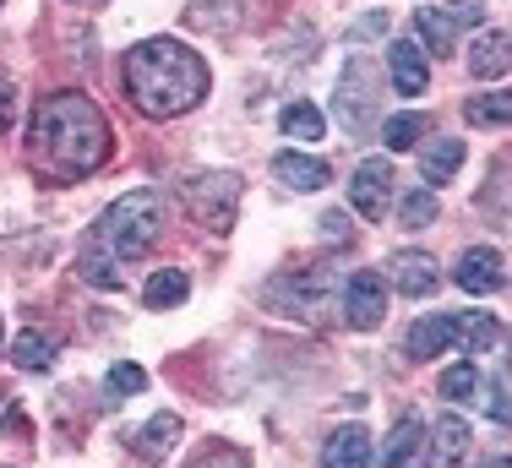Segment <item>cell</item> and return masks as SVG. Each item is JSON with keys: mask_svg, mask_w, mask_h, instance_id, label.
I'll return each mask as SVG.
<instances>
[{"mask_svg": "<svg viewBox=\"0 0 512 468\" xmlns=\"http://www.w3.org/2000/svg\"><path fill=\"white\" fill-rule=\"evenodd\" d=\"M480 392H485L480 365H453V371L442 376V398L447 403H469V398H480Z\"/></svg>", "mask_w": 512, "mask_h": 468, "instance_id": "26", "label": "cell"}, {"mask_svg": "<svg viewBox=\"0 0 512 468\" xmlns=\"http://www.w3.org/2000/svg\"><path fill=\"white\" fill-rule=\"evenodd\" d=\"M218 11H240V0H197L191 6V28H207V33H229L235 22L218 17Z\"/></svg>", "mask_w": 512, "mask_h": 468, "instance_id": "30", "label": "cell"}, {"mask_svg": "<svg viewBox=\"0 0 512 468\" xmlns=\"http://www.w3.org/2000/svg\"><path fill=\"white\" fill-rule=\"evenodd\" d=\"M180 202H186V213L197 218L207 234H229L235 207H240V175H229V169H207V175H197L186 191H180Z\"/></svg>", "mask_w": 512, "mask_h": 468, "instance_id": "4", "label": "cell"}, {"mask_svg": "<svg viewBox=\"0 0 512 468\" xmlns=\"http://www.w3.org/2000/svg\"><path fill=\"white\" fill-rule=\"evenodd\" d=\"M11 360H17L22 371H50V365H55V343L39 338V332H17V338H11Z\"/></svg>", "mask_w": 512, "mask_h": 468, "instance_id": "24", "label": "cell"}, {"mask_svg": "<svg viewBox=\"0 0 512 468\" xmlns=\"http://www.w3.org/2000/svg\"><path fill=\"white\" fill-rule=\"evenodd\" d=\"M207 60L180 39H142L126 55V93L131 109L148 120H175L207 98Z\"/></svg>", "mask_w": 512, "mask_h": 468, "instance_id": "2", "label": "cell"}, {"mask_svg": "<svg viewBox=\"0 0 512 468\" xmlns=\"http://www.w3.org/2000/svg\"><path fill=\"white\" fill-rule=\"evenodd\" d=\"M469 452V425L458 414H442L431 425V441H420V468H458Z\"/></svg>", "mask_w": 512, "mask_h": 468, "instance_id": "8", "label": "cell"}, {"mask_svg": "<svg viewBox=\"0 0 512 468\" xmlns=\"http://www.w3.org/2000/svg\"><path fill=\"white\" fill-rule=\"evenodd\" d=\"M349 207H355L365 224L387 218V207H393V164H387V158H365L355 169V180H349Z\"/></svg>", "mask_w": 512, "mask_h": 468, "instance_id": "5", "label": "cell"}, {"mask_svg": "<svg viewBox=\"0 0 512 468\" xmlns=\"http://www.w3.org/2000/svg\"><path fill=\"white\" fill-rule=\"evenodd\" d=\"M453 278H458V289H469V294H496L507 283V256L491 251V245H474V251H463Z\"/></svg>", "mask_w": 512, "mask_h": 468, "instance_id": "10", "label": "cell"}, {"mask_svg": "<svg viewBox=\"0 0 512 468\" xmlns=\"http://www.w3.org/2000/svg\"><path fill=\"white\" fill-rule=\"evenodd\" d=\"M104 387H109V398H131V392L148 387V371H142V365H126V360H120V365H109V381H104Z\"/></svg>", "mask_w": 512, "mask_h": 468, "instance_id": "32", "label": "cell"}, {"mask_svg": "<svg viewBox=\"0 0 512 468\" xmlns=\"http://www.w3.org/2000/svg\"><path fill=\"white\" fill-rule=\"evenodd\" d=\"M284 283H295V289H300V300L284 305L289 316H316V311H322V294H327V273H322V267H316V273H289Z\"/></svg>", "mask_w": 512, "mask_h": 468, "instance_id": "25", "label": "cell"}, {"mask_svg": "<svg viewBox=\"0 0 512 468\" xmlns=\"http://www.w3.org/2000/svg\"><path fill=\"white\" fill-rule=\"evenodd\" d=\"M387 71H393V88L404 98H420L425 88H431V66H425L420 44L414 39H393L387 44Z\"/></svg>", "mask_w": 512, "mask_h": 468, "instance_id": "11", "label": "cell"}, {"mask_svg": "<svg viewBox=\"0 0 512 468\" xmlns=\"http://www.w3.org/2000/svg\"><path fill=\"white\" fill-rule=\"evenodd\" d=\"M338 120H344L349 137H360L371 126V66L365 60H355L344 71V82H338Z\"/></svg>", "mask_w": 512, "mask_h": 468, "instance_id": "7", "label": "cell"}, {"mask_svg": "<svg viewBox=\"0 0 512 468\" xmlns=\"http://www.w3.org/2000/svg\"><path fill=\"white\" fill-rule=\"evenodd\" d=\"M6 409H11V403H6V398H0V425H6Z\"/></svg>", "mask_w": 512, "mask_h": 468, "instance_id": "36", "label": "cell"}, {"mask_svg": "<svg viewBox=\"0 0 512 468\" xmlns=\"http://www.w3.org/2000/svg\"><path fill=\"white\" fill-rule=\"evenodd\" d=\"M414 33H420L425 49H431V55H442V60L458 49V22L447 17V11H436V6H420V11H414Z\"/></svg>", "mask_w": 512, "mask_h": 468, "instance_id": "17", "label": "cell"}, {"mask_svg": "<svg viewBox=\"0 0 512 468\" xmlns=\"http://www.w3.org/2000/svg\"><path fill=\"white\" fill-rule=\"evenodd\" d=\"M453 322H458L453 349H463V354H485V349H496V343H502V322H496V316H485V311H458Z\"/></svg>", "mask_w": 512, "mask_h": 468, "instance_id": "15", "label": "cell"}, {"mask_svg": "<svg viewBox=\"0 0 512 468\" xmlns=\"http://www.w3.org/2000/svg\"><path fill=\"white\" fill-rule=\"evenodd\" d=\"M11 120H17V104H11V93L0 88V126H11Z\"/></svg>", "mask_w": 512, "mask_h": 468, "instance_id": "35", "label": "cell"}, {"mask_svg": "<svg viewBox=\"0 0 512 468\" xmlns=\"http://www.w3.org/2000/svg\"><path fill=\"white\" fill-rule=\"evenodd\" d=\"M28 153L33 169L55 186L88 180L93 169L109 158V120L88 93H50L33 109L28 126Z\"/></svg>", "mask_w": 512, "mask_h": 468, "instance_id": "1", "label": "cell"}, {"mask_svg": "<svg viewBox=\"0 0 512 468\" xmlns=\"http://www.w3.org/2000/svg\"><path fill=\"white\" fill-rule=\"evenodd\" d=\"M382 316H387V283L382 273H349L344 283V322L355 327V332H371V327H382Z\"/></svg>", "mask_w": 512, "mask_h": 468, "instance_id": "6", "label": "cell"}, {"mask_svg": "<svg viewBox=\"0 0 512 468\" xmlns=\"http://www.w3.org/2000/svg\"><path fill=\"white\" fill-rule=\"evenodd\" d=\"M99 251L120 256V262H137V256H148L158 245V234H164V196L158 191H126L120 202H109V213L99 218Z\"/></svg>", "mask_w": 512, "mask_h": 468, "instance_id": "3", "label": "cell"}, {"mask_svg": "<svg viewBox=\"0 0 512 468\" xmlns=\"http://www.w3.org/2000/svg\"><path fill=\"white\" fill-rule=\"evenodd\" d=\"M453 332H458L453 316H420V322L409 327L404 354H409V360H436L442 349H453Z\"/></svg>", "mask_w": 512, "mask_h": 468, "instance_id": "14", "label": "cell"}, {"mask_svg": "<svg viewBox=\"0 0 512 468\" xmlns=\"http://www.w3.org/2000/svg\"><path fill=\"white\" fill-rule=\"evenodd\" d=\"M371 430L365 425H338L333 436L322 441V463L316 468H371Z\"/></svg>", "mask_w": 512, "mask_h": 468, "instance_id": "12", "label": "cell"}, {"mask_svg": "<svg viewBox=\"0 0 512 468\" xmlns=\"http://www.w3.org/2000/svg\"><path fill=\"white\" fill-rule=\"evenodd\" d=\"M77 273H82V283H93V289H120V283H126L115 273V262H109V251H93V245L82 251Z\"/></svg>", "mask_w": 512, "mask_h": 468, "instance_id": "27", "label": "cell"}, {"mask_svg": "<svg viewBox=\"0 0 512 468\" xmlns=\"http://www.w3.org/2000/svg\"><path fill=\"white\" fill-rule=\"evenodd\" d=\"M278 131H284V137H300V142H322L327 137V115L316 104H289L284 115H278Z\"/></svg>", "mask_w": 512, "mask_h": 468, "instance_id": "22", "label": "cell"}, {"mask_svg": "<svg viewBox=\"0 0 512 468\" xmlns=\"http://www.w3.org/2000/svg\"><path fill=\"white\" fill-rule=\"evenodd\" d=\"M425 137V115H393L382 126V147H393V153H404V147H414Z\"/></svg>", "mask_w": 512, "mask_h": 468, "instance_id": "28", "label": "cell"}, {"mask_svg": "<svg viewBox=\"0 0 512 468\" xmlns=\"http://www.w3.org/2000/svg\"><path fill=\"white\" fill-rule=\"evenodd\" d=\"M322 234H327V245H333V251H344V245H349V218L344 213H327L322 218Z\"/></svg>", "mask_w": 512, "mask_h": 468, "instance_id": "34", "label": "cell"}, {"mask_svg": "<svg viewBox=\"0 0 512 468\" xmlns=\"http://www.w3.org/2000/svg\"><path fill=\"white\" fill-rule=\"evenodd\" d=\"M458 169H463V142H458V137H442V142L420 147V175H425V186H442V180H453Z\"/></svg>", "mask_w": 512, "mask_h": 468, "instance_id": "19", "label": "cell"}, {"mask_svg": "<svg viewBox=\"0 0 512 468\" xmlns=\"http://www.w3.org/2000/svg\"><path fill=\"white\" fill-rule=\"evenodd\" d=\"M387 278H393L398 294L425 300V294H436V283H442V267H436V256H425V251H398L393 262H387Z\"/></svg>", "mask_w": 512, "mask_h": 468, "instance_id": "9", "label": "cell"}, {"mask_svg": "<svg viewBox=\"0 0 512 468\" xmlns=\"http://www.w3.org/2000/svg\"><path fill=\"white\" fill-rule=\"evenodd\" d=\"M469 71L480 82H491V77H502L507 71V28H496V33H480L469 49Z\"/></svg>", "mask_w": 512, "mask_h": 468, "instance_id": "20", "label": "cell"}, {"mask_svg": "<svg viewBox=\"0 0 512 468\" xmlns=\"http://www.w3.org/2000/svg\"><path fill=\"white\" fill-rule=\"evenodd\" d=\"M186 468H251V458L240 447H229V441H207V447Z\"/></svg>", "mask_w": 512, "mask_h": 468, "instance_id": "29", "label": "cell"}, {"mask_svg": "<svg viewBox=\"0 0 512 468\" xmlns=\"http://www.w3.org/2000/svg\"><path fill=\"white\" fill-rule=\"evenodd\" d=\"M463 120H469V126H480V131H502L507 120H512V98L507 93H480V98H469V104H463Z\"/></svg>", "mask_w": 512, "mask_h": 468, "instance_id": "23", "label": "cell"}, {"mask_svg": "<svg viewBox=\"0 0 512 468\" xmlns=\"http://www.w3.org/2000/svg\"><path fill=\"white\" fill-rule=\"evenodd\" d=\"M420 441H425V425L414 414H404L382 447V468H420Z\"/></svg>", "mask_w": 512, "mask_h": 468, "instance_id": "16", "label": "cell"}, {"mask_svg": "<svg viewBox=\"0 0 512 468\" xmlns=\"http://www.w3.org/2000/svg\"><path fill=\"white\" fill-rule=\"evenodd\" d=\"M398 218H404V229H425L436 218V191H404Z\"/></svg>", "mask_w": 512, "mask_h": 468, "instance_id": "31", "label": "cell"}, {"mask_svg": "<svg viewBox=\"0 0 512 468\" xmlns=\"http://www.w3.org/2000/svg\"><path fill=\"white\" fill-rule=\"evenodd\" d=\"M186 294H191V283L180 267H158V273L142 283V305H148V311H169V305H180Z\"/></svg>", "mask_w": 512, "mask_h": 468, "instance_id": "21", "label": "cell"}, {"mask_svg": "<svg viewBox=\"0 0 512 468\" xmlns=\"http://www.w3.org/2000/svg\"><path fill=\"white\" fill-rule=\"evenodd\" d=\"M180 430H186V420H180L175 409L153 414V420L137 430V458H142V463H158V458H164V452H169V441L180 436Z\"/></svg>", "mask_w": 512, "mask_h": 468, "instance_id": "18", "label": "cell"}, {"mask_svg": "<svg viewBox=\"0 0 512 468\" xmlns=\"http://www.w3.org/2000/svg\"><path fill=\"white\" fill-rule=\"evenodd\" d=\"M273 175L284 180V191H322L327 180H333V169L322 164V158H306V153H273Z\"/></svg>", "mask_w": 512, "mask_h": 468, "instance_id": "13", "label": "cell"}, {"mask_svg": "<svg viewBox=\"0 0 512 468\" xmlns=\"http://www.w3.org/2000/svg\"><path fill=\"white\" fill-rule=\"evenodd\" d=\"M382 33H387V11H365L355 28H349V39L365 44V39H382Z\"/></svg>", "mask_w": 512, "mask_h": 468, "instance_id": "33", "label": "cell"}]
</instances>
